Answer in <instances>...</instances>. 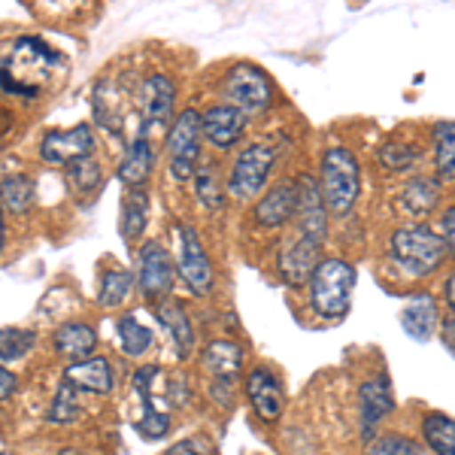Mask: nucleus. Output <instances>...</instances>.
Here are the masks:
<instances>
[{
	"label": "nucleus",
	"mask_w": 455,
	"mask_h": 455,
	"mask_svg": "<svg viewBox=\"0 0 455 455\" xmlns=\"http://www.w3.org/2000/svg\"><path fill=\"white\" fill-rule=\"evenodd\" d=\"M64 58L40 36H21L0 58V88L21 98H36L49 73L61 68Z\"/></svg>",
	"instance_id": "f257e3e1"
},
{
	"label": "nucleus",
	"mask_w": 455,
	"mask_h": 455,
	"mask_svg": "<svg viewBox=\"0 0 455 455\" xmlns=\"http://www.w3.org/2000/svg\"><path fill=\"white\" fill-rule=\"evenodd\" d=\"M443 237L425 225H403L395 228L388 237V259L401 274L413 276V280H425L443 264L446 259Z\"/></svg>",
	"instance_id": "f03ea898"
},
{
	"label": "nucleus",
	"mask_w": 455,
	"mask_h": 455,
	"mask_svg": "<svg viewBox=\"0 0 455 455\" xmlns=\"http://www.w3.org/2000/svg\"><path fill=\"white\" fill-rule=\"evenodd\" d=\"M319 192L328 216H349L362 195V164L347 146H328L319 167Z\"/></svg>",
	"instance_id": "7ed1b4c3"
},
{
	"label": "nucleus",
	"mask_w": 455,
	"mask_h": 455,
	"mask_svg": "<svg viewBox=\"0 0 455 455\" xmlns=\"http://www.w3.org/2000/svg\"><path fill=\"white\" fill-rule=\"evenodd\" d=\"M355 267L347 259H322L310 280V304L328 322H340L352 307L355 289Z\"/></svg>",
	"instance_id": "20e7f679"
},
{
	"label": "nucleus",
	"mask_w": 455,
	"mask_h": 455,
	"mask_svg": "<svg viewBox=\"0 0 455 455\" xmlns=\"http://www.w3.org/2000/svg\"><path fill=\"white\" fill-rule=\"evenodd\" d=\"M222 94L225 100L234 109H240L243 116H261L274 107L276 92L270 76L264 73L259 64H234L231 70L225 73V83H222Z\"/></svg>",
	"instance_id": "39448f33"
},
{
	"label": "nucleus",
	"mask_w": 455,
	"mask_h": 455,
	"mask_svg": "<svg viewBox=\"0 0 455 455\" xmlns=\"http://www.w3.org/2000/svg\"><path fill=\"white\" fill-rule=\"evenodd\" d=\"M276 161V149L267 143H249L231 164V173H228V186L225 192L237 201H255L264 186L270 180V171H274Z\"/></svg>",
	"instance_id": "423d86ee"
},
{
	"label": "nucleus",
	"mask_w": 455,
	"mask_h": 455,
	"mask_svg": "<svg viewBox=\"0 0 455 455\" xmlns=\"http://www.w3.org/2000/svg\"><path fill=\"white\" fill-rule=\"evenodd\" d=\"M201 113L197 109H182L167 131V164H171L173 180L188 182L197 173V158H201Z\"/></svg>",
	"instance_id": "0eeeda50"
},
{
	"label": "nucleus",
	"mask_w": 455,
	"mask_h": 455,
	"mask_svg": "<svg viewBox=\"0 0 455 455\" xmlns=\"http://www.w3.org/2000/svg\"><path fill=\"white\" fill-rule=\"evenodd\" d=\"M176 240H180V249H176V270H180L182 280L192 289V295L207 298L212 291V261L201 243V234L188 222H180L176 225Z\"/></svg>",
	"instance_id": "6e6552de"
},
{
	"label": "nucleus",
	"mask_w": 455,
	"mask_h": 455,
	"mask_svg": "<svg viewBox=\"0 0 455 455\" xmlns=\"http://www.w3.org/2000/svg\"><path fill=\"white\" fill-rule=\"evenodd\" d=\"M173 107H176V85L164 73H152L143 79L140 92H137V109H140L143 128L140 134L149 131H171L173 124Z\"/></svg>",
	"instance_id": "1a4fd4ad"
},
{
	"label": "nucleus",
	"mask_w": 455,
	"mask_h": 455,
	"mask_svg": "<svg viewBox=\"0 0 455 455\" xmlns=\"http://www.w3.org/2000/svg\"><path fill=\"white\" fill-rule=\"evenodd\" d=\"M161 377L158 364H143V368H137V373L131 377V392H134V398L140 401L143 407V416L137 419V435L146 437V440H161L171 431V416H167V410H161L156 403V388L152 383Z\"/></svg>",
	"instance_id": "9d476101"
},
{
	"label": "nucleus",
	"mask_w": 455,
	"mask_h": 455,
	"mask_svg": "<svg viewBox=\"0 0 455 455\" xmlns=\"http://www.w3.org/2000/svg\"><path fill=\"white\" fill-rule=\"evenodd\" d=\"M173 259L158 240H149L137 255V285L143 298L158 300L173 289Z\"/></svg>",
	"instance_id": "9b49d317"
},
{
	"label": "nucleus",
	"mask_w": 455,
	"mask_h": 455,
	"mask_svg": "<svg viewBox=\"0 0 455 455\" xmlns=\"http://www.w3.org/2000/svg\"><path fill=\"white\" fill-rule=\"evenodd\" d=\"M94 156V131L92 124H76L70 131H46L40 143V158L46 164H73L79 158H92Z\"/></svg>",
	"instance_id": "f8f14e48"
},
{
	"label": "nucleus",
	"mask_w": 455,
	"mask_h": 455,
	"mask_svg": "<svg viewBox=\"0 0 455 455\" xmlns=\"http://www.w3.org/2000/svg\"><path fill=\"white\" fill-rule=\"evenodd\" d=\"M319 249L322 243L315 240H307V237H298L283 243L280 249V259H276V270H280V280L291 289H300L313 280L315 267H319Z\"/></svg>",
	"instance_id": "ddd939ff"
},
{
	"label": "nucleus",
	"mask_w": 455,
	"mask_h": 455,
	"mask_svg": "<svg viewBox=\"0 0 455 455\" xmlns=\"http://www.w3.org/2000/svg\"><path fill=\"white\" fill-rule=\"evenodd\" d=\"M298 234L307 240H315L322 243L328 234V210L325 201H322L319 182L310 180V176H300L298 180Z\"/></svg>",
	"instance_id": "4468645a"
},
{
	"label": "nucleus",
	"mask_w": 455,
	"mask_h": 455,
	"mask_svg": "<svg viewBox=\"0 0 455 455\" xmlns=\"http://www.w3.org/2000/svg\"><path fill=\"white\" fill-rule=\"evenodd\" d=\"M395 410V395L386 377H371L358 386V419H362V435L377 440L373 431Z\"/></svg>",
	"instance_id": "2eb2a0df"
},
{
	"label": "nucleus",
	"mask_w": 455,
	"mask_h": 455,
	"mask_svg": "<svg viewBox=\"0 0 455 455\" xmlns=\"http://www.w3.org/2000/svg\"><path fill=\"white\" fill-rule=\"evenodd\" d=\"M201 131L204 140H210L216 149H231L246 131V116L231 104H216L201 113Z\"/></svg>",
	"instance_id": "dca6fc26"
},
{
	"label": "nucleus",
	"mask_w": 455,
	"mask_h": 455,
	"mask_svg": "<svg viewBox=\"0 0 455 455\" xmlns=\"http://www.w3.org/2000/svg\"><path fill=\"white\" fill-rule=\"evenodd\" d=\"M246 398L252 403L255 416L264 422H276L283 416V386L267 368H252L246 379Z\"/></svg>",
	"instance_id": "f3484780"
},
{
	"label": "nucleus",
	"mask_w": 455,
	"mask_h": 455,
	"mask_svg": "<svg viewBox=\"0 0 455 455\" xmlns=\"http://www.w3.org/2000/svg\"><path fill=\"white\" fill-rule=\"evenodd\" d=\"M298 212V180H283L255 204V222L261 228H283Z\"/></svg>",
	"instance_id": "a211bd4d"
},
{
	"label": "nucleus",
	"mask_w": 455,
	"mask_h": 455,
	"mask_svg": "<svg viewBox=\"0 0 455 455\" xmlns=\"http://www.w3.org/2000/svg\"><path fill=\"white\" fill-rule=\"evenodd\" d=\"M401 328L416 343H428L431 334L437 331V300L428 291H416L401 313Z\"/></svg>",
	"instance_id": "6ab92c4d"
},
{
	"label": "nucleus",
	"mask_w": 455,
	"mask_h": 455,
	"mask_svg": "<svg viewBox=\"0 0 455 455\" xmlns=\"http://www.w3.org/2000/svg\"><path fill=\"white\" fill-rule=\"evenodd\" d=\"M152 167H156V149H152L149 134H137L134 143L124 149L119 180L124 182V188H143L146 180L152 176Z\"/></svg>",
	"instance_id": "aec40b11"
},
{
	"label": "nucleus",
	"mask_w": 455,
	"mask_h": 455,
	"mask_svg": "<svg viewBox=\"0 0 455 455\" xmlns=\"http://www.w3.org/2000/svg\"><path fill=\"white\" fill-rule=\"evenodd\" d=\"M64 379H68L70 386H76L79 392H94V395L113 392V368H109V362L100 355L73 362L70 368H64Z\"/></svg>",
	"instance_id": "412c9836"
},
{
	"label": "nucleus",
	"mask_w": 455,
	"mask_h": 455,
	"mask_svg": "<svg viewBox=\"0 0 455 455\" xmlns=\"http://www.w3.org/2000/svg\"><path fill=\"white\" fill-rule=\"evenodd\" d=\"M201 364L207 368V373H212V379L231 383L243 368V347L234 340H212L201 352Z\"/></svg>",
	"instance_id": "4be33fe9"
},
{
	"label": "nucleus",
	"mask_w": 455,
	"mask_h": 455,
	"mask_svg": "<svg viewBox=\"0 0 455 455\" xmlns=\"http://www.w3.org/2000/svg\"><path fill=\"white\" fill-rule=\"evenodd\" d=\"M156 319L167 328L171 340L176 343V355H180V358L192 355L195 328H192V319H188L186 307L176 304V300H161V304H156Z\"/></svg>",
	"instance_id": "5701e85b"
},
{
	"label": "nucleus",
	"mask_w": 455,
	"mask_h": 455,
	"mask_svg": "<svg viewBox=\"0 0 455 455\" xmlns=\"http://www.w3.org/2000/svg\"><path fill=\"white\" fill-rule=\"evenodd\" d=\"M52 343L58 355L70 358V362H83V358H92L94 347H98V334L85 322H64V325H58Z\"/></svg>",
	"instance_id": "b1692460"
},
{
	"label": "nucleus",
	"mask_w": 455,
	"mask_h": 455,
	"mask_svg": "<svg viewBox=\"0 0 455 455\" xmlns=\"http://www.w3.org/2000/svg\"><path fill=\"white\" fill-rule=\"evenodd\" d=\"M401 210L413 219H425L440 204V182L428 176H413L401 192Z\"/></svg>",
	"instance_id": "393cba45"
},
{
	"label": "nucleus",
	"mask_w": 455,
	"mask_h": 455,
	"mask_svg": "<svg viewBox=\"0 0 455 455\" xmlns=\"http://www.w3.org/2000/svg\"><path fill=\"white\" fill-rule=\"evenodd\" d=\"M146 222H149V197H146L143 188H128L122 197V216H119V231L128 243L140 240V234L146 231Z\"/></svg>",
	"instance_id": "a878e982"
},
{
	"label": "nucleus",
	"mask_w": 455,
	"mask_h": 455,
	"mask_svg": "<svg viewBox=\"0 0 455 455\" xmlns=\"http://www.w3.org/2000/svg\"><path fill=\"white\" fill-rule=\"evenodd\" d=\"M431 140H435L437 182H455V122H437Z\"/></svg>",
	"instance_id": "bb28decb"
},
{
	"label": "nucleus",
	"mask_w": 455,
	"mask_h": 455,
	"mask_svg": "<svg viewBox=\"0 0 455 455\" xmlns=\"http://www.w3.org/2000/svg\"><path fill=\"white\" fill-rule=\"evenodd\" d=\"M131 291H134V274L116 264V267L104 270V276H100L98 304L104 310H116V307H122L131 298Z\"/></svg>",
	"instance_id": "cd10ccee"
},
{
	"label": "nucleus",
	"mask_w": 455,
	"mask_h": 455,
	"mask_svg": "<svg viewBox=\"0 0 455 455\" xmlns=\"http://www.w3.org/2000/svg\"><path fill=\"white\" fill-rule=\"evenodd\" d=\"M116 337H119V349L128 358L146 355V352L152 349V340H156L152 331L137 319V315H122V319L116 322Z\"/></svg>",
	"instance_id": "c85d7f7f"
},
{
	"label": "nucleus",
	"mask_w": 455,
	"mask_h": 455,
	"mask_svg": "<svg viewBox=\"0 0 455 455\" xmlns=\"http://www.w3.org/2000/svg\"><path fill=\"white\" fill-rule=\"evenodd\" d=\"M422 440L435 455H455V419L443 413H428L422 419Z\"/></svg>",
	"instance_id": "c756f323"
},
{
	"label": "nucleus",
	"mask_w": 455,
	"mask_h": 455,
	"mask_svg": "<svg viewBox=\"0 0 455 455\" xmlns=\"http://www.w3.org/2000/svg\"><path fill=\"white\" fill-rule=\"evenodd\" d=\"M0 204L10 212H28L34 204V182L25 173H10L0 182Z\"/></svg>",
	"instance_id": "7c9ffc66"
},
{
	"label": "nucleus",
	"mask_w": 455,
	"mask_h": 455,
	"mask_svg": "<svg viewBox=\"0 0 455 455\" xmlns=\"http://www.w3.org/2000/svg\"><path fill=\"white\" fill-rule=\"evenodd\" d=\"M79 413H83V407H79V388L70 386L68 379H61V386H58L46 419L52 425H64V422H76Z\"/></svg>",
	"instance_id": "2f4dec72"
},
{
	"label": "nucleus",
	"mask_w": 455,
	"mask_h": 455,
	"mask_svg": "<svg viewBox=\"0 0 455 455\" xmlns=\"http://www.w3.org/2000/svg\"><path fill=\"white\" fill-rule=\"evenodd\" d=\"M192 182H195V195H197V201H201V207H207V210L225 207V188L212 167H201Z\"/></svg>",
	"instance_id": "473e14b6"
},
{
	"label": "nucleus",
	"mask_w": 455,
	"mask_h": 455,
	"mask_svg": "<svg viewBox=\"0 0 455 455\" xmlns=\"http://www.w3.org/2000/svg\"><path fill=\"white\" fill-rule=\"evenodd\" d=\"M36 334L28 328H0V358L4 362H19L34 349Z\"/></svg>",
	"instance_id": "72a5a7b5"
},
{
	"label": "nucleus",
	"mask_w": 455,
	"mask_h": 455,
	"mask_svg": "<svg viewBox=\"0 0 455 455\" xmlns=\"http://www.w3.org/2000/svg\"><path fill=\"white\" fill-rule=\"evenodd\" d=\"M377 158H379V164H383L388 173H401V171H407V167L416 164V158H419V149H413V146L386 143V146H379Z\"/></svg>",
	"instance_id": "f704fd0d"
},
{
	"label": "nucleus",
	"mask_w": 455,
	"mask_h": 455,
	"mask_svg": "<svg viewBox=\"0 0 455 455\" xmlns=\"http://www.w3.org/2000/svg\"><path fill=\"white\" fill-rule=\"evenodd\" d=\"M68 176L70 182L79 188V192H92V188L100 186V180H104V173H100V164L92 158H79L73 161V164H68Z\"/></svg>",
	"instance_id": "c9c22d12"
},
{
	"label": "nucleus",
	"mask_w": 455,
	"mask_h": 455,
	"mask_svg": "<svg viewBox=\"0 0 455 455\" xmlns=\"http://www.w3.org/2000/svg\"><path fill=\"white\" fill-rule=\"evenodd\" d=\"M364 455H422V450H419V443H416V440H410V437L383 435V437L373 440Z\"/></svg>",
	"instance_id": "e433bc0d"
},
{
	"label": "nucleus",
	"mask_w": 455,
	"mask_h": 455,
	"mask_svg": "<svg viewBox=\"0 0 455 455\" xmlns=\"http://www.w3.org/2000/svg\"><path fill=\"white\" fill-rule=\"evenodd\" d=\"M440 237H443L446 252L455 255V204L452 207H446L443 216H440Z\"/></svg>",
	"instance_id": "4c0bfd02"
},
{
	"label": "nucleus",
	"mask_w": 455,
	"mask_h": 455,
	"mask_svg": "<svg viewBox=\"0 0 455 455\" xmlns=\"http://www.w3.org/2000/svg\"><path fill=\"white\" fill-rule=\"evenodd\" d=\"M167 455H216V452H212V446L204 437H192V440H182V443H176Z\"/></svg>",
	"instance_id": "58836bf2"
},
{
	"label": "nucleus",
	"mask_w": 455,
	"mask_h": 455,
	"mask_svg": "<svg viewBox=\"0 0 455 455\" xmlns=\"http://www.w3.org/2000/svg\"><path fill=\"white\" fill-rule=\"evenodd\" d=\"M16 388H19V377H16V373L0 368V401L12 398V395H16Z\"/></svg>",
	"instance_id": "ea45409f"
},
{
	"label": "nucleus",
	"mask_w": 455,
	"mask_h": 455,
	"mask_svg": "<svg viewBox=\"0 0 455 455\" xmlns=\"http://www.w3.org/2000/svg\"><path fill=\"white\" fill-rule=\"evenodd\" d=\"M440 340L446 343V349L455 352V313H450L443 322H440Z\"/></svg>",
	"instance_id": "a19ab883"
},
{
	"label": "nucleus",
	"mask_w": 455,
	"mask_h": 455,
	"mask_svg": "<svg viewBox=\"0 0 455 455\" xmlns=\"http://www.w3.org/2000/svg\"><path fill=\"white\" fill-rule=\"evenodd\" d=\"M446 304H450V310L455 313V274L446 276Z\"/></svg>",
	"instance_id": "79ce46f5"
},
{
	"label": "nucleus",
	"mask_w": 455,
	"mask_h": 455,
	"mask_svg": "<svg viewBox=\"0 0 455 455\" xmlns=\"http://www.w3.org/2000/svg\"><path fill=\"white\" fill-rule=\"evenodd\" d=\"M58 455H83V452L73 450V446H68V450H58Z\"/></svg>",
	"instance_id": "37998d69"
},
{
	"label": "nucleus",
	"mask_w": 455,
	"mask_h": 455,
	"mask_svg": "<svg viewBox=\"0 0 455 455\" xmlns=\"http://www.w3.org/2000/svg\"><path fill=\"white\" fill-rule=\"evenodd\" d=\"M4 207V204H0ZM0 246H4V222H0Z\"/></svg>",
	"instance_id": "c03bdc74"
}]
</instances>
